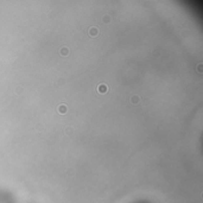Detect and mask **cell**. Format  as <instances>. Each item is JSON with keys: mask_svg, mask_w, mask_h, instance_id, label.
Instances as JSON below:
<instances>
[]
</instances>
